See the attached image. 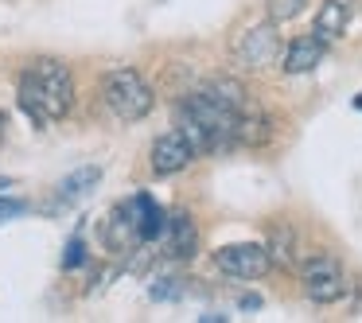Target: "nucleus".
<instances>
[{
    "instance_id": "nucleus-3",
    "label": "nucleus",
    "mask_w": 362,
    "mask_h": 323,
    "mask_svg": "<svg viewBox=\"0 0 362 323\" xmlns=\"http://www.w3.org/2000/svg\"><path fill=\"white\" fill-rule=\"evenodd\" d=\"M102 102L117 121L133 125V121H141L152 113L156 94H152V86L133 71V66H117V71H110L102 78Z\"/></svg>"
},
{
    "instance_id": "nucleus-5",
    "label": "nucleus",
    "mask_w": 362,
    "mask_h": 323,
    "mask_svg": "<svg viewBox=\"0 0 362 323\" xmlns=\"http://www.w3.org/2000/svg\"><path fill=\"white\" fill-rule=\"evenodd\" d=\"M276 55H281L276 20H269V24H250L234 40V47H230V59H234V66H242V71H265V66L276 63Z\"/></svg>"
},
{
    "instance_id": "nucleus-11",
    "label": "nucleus",
    "mask_w": 362,
    "mask_h": 323,
    "mask_svg": "<svg viewBox=\"0 0 362 323\" xmlns=\"http://www.w3.org/2000/svg\"><path fill=\"white\" fill-rule=\"evenodd\" d=\"M323 51H327V40H320V35H296V40L288 43V51H284L281 59V71L284 74H308L315 71V66L323 63Z\"/></svg>"
},
{
    "instance_id": "nucleus-13",
    "label": "nucleus",
    "mask_w": 362,
    "mask_h": 323,
    "mask_svg": "<svg viewBox=\"0 0 362 323\" xmlns=\"http://www.w3.org/2000/svg\"><path fill=\"white\" fill-rule=\"evenodd\" d=\"M133 203V214H136V226H141L144 242H156V237H164V226H168V211L156 203L152 195H133L129 199Z\"/></svg>"
},
{
    "instance_id": "nucleus-6",
    "label": "nucleus",
    "mask_w": 362,
    "mask_h": 323,
    "mask_svg": "<svg viewBox=\"0 0 362 323\" xmlns=\"http://www.w3.org/2000/svg\"><path fill=\"white\" fill-rule=\"evenodd\" d=\"M214 265H218V273L234 276V281H261L273 269V253H269V245L257 242H234L214 249Z\"/></svg>"
},
{
    "instance_id": "nucleus-18",
    "label": "nucleus",
    "mask_w": 362,
    "mask_h": 323,
    "mask_svg": "<svg viewBox=\"0 0 362 323\" xmlns=\"http://www.w3.org/2000/svg\"><path fill=\"white\" fill-rule=\"evenodd\" d=\"M20 214H28L24 199H4L0 195V222H12V218H20Z\"/></svg>"
},
{
    "instance_id": "nucleus-8",
    "label": "nucleus",
    "mask_w": 362,
    "mask_h": 323,
    "mask_svg": "<svg viewBox=\"0 0 362 323\" xmlns=\"http://www.w3.org/2000/svg\"><path fill=\"white\" fill-rule=\"evenodd\" d=\"M102 242H105V249H113V253H133L136 245H148L141 234V226H136L133 203H121L110 211V218L102 222Z\"/></svg>"
},
{
    "instance_id": "nucleus-15",
    "label": "nucleus",
    "mask_w": 362,
    "mask_h": 323,
    "mask_svg": "<svg viewBox=\"0 0 362 323\" xmlns=\"http://www.w3.org/2000/svg\"><path fill=\"white\" fill-rule=\"evenodd\" d=\"M304 8H308V0H269V20L288 24V20H296Z\"/></svg>"
},
{
    "instance_id": "nucleus-9",
    "label": "nucleus",
    "mask_w": 362,
    "mask_h": 323,
    "mask_svg": "<svg viewBox=\"0 0 362 323\" xmlns=\"http://www.w3.org/2000/svg\"><path fill=\"white\" fill-rule=\"evenodd\" d=\"M160 249H164L168 261H191L199 253V230H195V218H191L187 211L168 214V226H164V237H160Z\"/></svg>"
},
{
    "instance_id": "nucleus-19",
    "label": "nucleus",
    "mask_w": 362,
    "mask_h": 323,
    "mask_svg": "<svg viewBox=\"0 0 362 323\" xmlns=\"http://www.w3.org/2000/svg\"><path fill=\"white\" fill-rule=\"evenodd\" d=\"M12 183H16V180H12V175H0V195H4V191H8Z\"/></svg>"
},
{
    "instance_id": "nucleus-1",
    "label": "nucleus",
    "mask_w": 362,
    "mask_h": 323,
    "mask_svg": "<svg viewBox=\"0 0 362 323\" xmlns=\"http://www.w3.org/2000/svg\"><path fill=\"white\" fill-rule=\"evenodd\" d=\"M250 110V94L234 78H211L206 86L183 94L175 105V125L191 136L195 152H226L238 144V129Z\"/></svg>"
},
{
    "instance_id": "nucleus-7",
    "label": "nucleus",
    "mask_w": 362,
    "mask_h": 323,
    "mask_svg": "<svg viewBox=\"0 0 362 323\" xmlns=\"http://www.w3.org/2000/svg\"><path fill=\"white\" fill-rule=\"evenodd\" d=\"M195 156L199 152H195V144H191V136L175 125V129H168L164 136H156L148 164H152V175H175V172H183Z\"/></svg>"
},
{
    "instance_id": "nucleus-17",
    "label": "nucleus",
    "mask_w": 362,
    "mask_h": 323,
    "mask_svg": "<svg viewBox=\"0 0 362 323\" xmlns=\"http://www.w3.org/2000/svg\"><path fill=\"white\" fill-rule=\"evenodd\" d=\"M82 261H86V242L74 234L71 242H66V249H63V269H78Z\"/></svg>"
},
{
    "instance_id": "nucleus-10",
    "label": "nucleus",
    "mask_w": 362,
    "mask_h": 323,
    "mask_svg": "<svg viewBox=\"0 0 362 323\" xmlns=\"http://www.w3.org/2000/svg\"><path fill=\"white\" fill-rule=\"evenodd\" d=\"M102 183V168L98 164H86V168H74L71 175H63L55 187V203H51V211H71V206H78L82 199L90 195V191Z\"/></svg>"
},
{
    "instance_id": "nucleus-16",
    "label": "nucleus",
    "mask_w": 362,
    "mask_h": 323,
    "mask_svg": "<svg viewBox=\"0 0 362 323\" xmlns=\"http://www.w3.org/2000/svg\"><path fill=\"white\" fill-rule=\"evenodd\" d=\"M183 292H187V288H183L180 276H160V281L148 288V296H152V300H180Z\"/></svg>"
},
{
    "instance_id": "nucleus-12",
    "label": "nucleus",
    "mask_w": 362,
    "mask_h": 323,
    "mask_svg": "<svg viewBox=\"0 0 362 323\" xmlns=\"http://www.w3.org/2000/svg\"><path fill=\"white\" fill-rule=\"evenodd\" d=\"M351 20H354V0H323L320 12H315L312 32L320 35V40L335 43V40H343V35H346Z\"/></svg>"
},
{
    "instance_id": "nucleus-4",
    "label": "nucleus",
    "mask_w": 362,
    "mask_h": 323,
    "mask_svg": "<svg viewBox=\"0 0 362 323\" xmlns=\"http://www.w3.org/2000/svg\"><path fill=\"white\" fill-rule=\"evenodd\" d=\"M300 284H304V296L312 304H335L351 288L339 257H331V253H312L304 261V269H300Z\"/></svg>"
},
{
    "instance_id": "nucleus-20",
    "label": "nucleus",
    "mask_w": 362,
    "mask_h": 323,
    "mask_svg": "<svg viewBox=\"0 0 362 323\" xmlns=\"http://www.w3.org/2000/svg\"><path fill=\"white\" fill-rule=\"evenodd\" d=\"M0 129H4V113H0Z\"/></svg>"
},
{
    "instance_id": "nucleus-2",
    "label": "nucleus",
    "mask_w": 362,
    "mask_h": 323,
    "mask_svg": "<svg viewBox=\"0 0 362 323\" xmlns=\"http://www.w3.org/2000/svg\"><path fill=\"white\" fill-rule=\"evenodd\" d=\"M20 110L28 113L35 129H47L51 121H63L74 105V78L59 59H35L24 66L16 82Z\"/></svg>"
},
{
    "instance_id": "nucleus-14",
    "label": "nucleus",
    "mask_w": 362,
    "mask_h": 323,
    "mask_svg": "<svg viewBox=\"0 0 362 323\" xmlns=\"http://www.w3.org/2000/svg\"><path fill=\"white\" fill-rule=\"evenodd\" d=\"M269 253H273V265L288 269L296 261V234L288 226H273L269 230Z\"/></svg>"
}]
</instances>
